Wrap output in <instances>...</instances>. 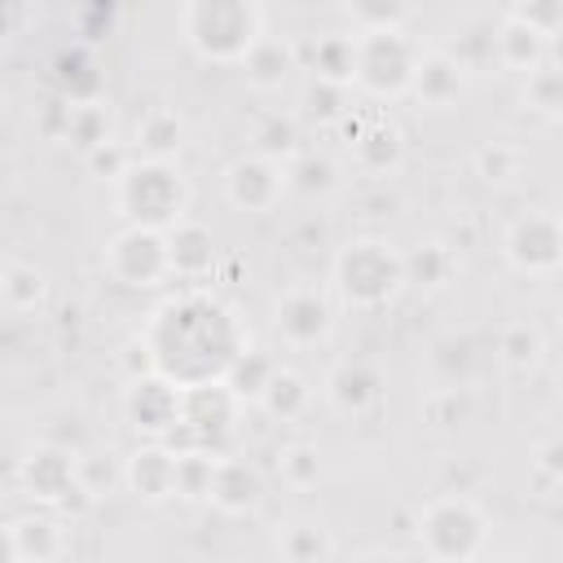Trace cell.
Here are the masks:
<instances>
[{
    "mask_svg": "<svg viewBox=\"0 0 563 563\" xmlns=\"http://www.w3.org/2000/svg\"><path fill=\"white\" fill-rule=\"evenodd\" d=\"M23 291L41 296V273L27 268V264H10V268H5V296H10L14 309H23Z\"/></svg>",
    "mask_w": 563,
    "mask_h": 563,
    "instance_id": "cell-6",
    "label": "cell"
},
{
    "mask_svg": "<svg viewBox=\"0 0 563 563\" xmlns=\"http://www.w3.org/2000/svg\"><path fill=\"white\" fill-rule=\"evenodd\" d=\"M189 45L216 62H246L264 41V10L251 0H198L181 14Z\"/></svg>",
    "mask_w": 563,
    "mask_h": 563,
    "instance_id": "cell-1",
    "label": "cell"
},
{
    "mask_svg": "<svg viewBox=\"0 0 563 563\" xmlns=\"http://www.w3.org/2000/svg\"><path fill=\"white\" fill-rule=\"evenodd\" d=\"M545 467L563 471V445H550V449H545Z\"/></svg>",
    "mask_w": 563,
    "mask_h": 563,
    "instance_id": "cell-7",
    "label": "cell"
},
{
    "mask_svg": "<svg viewBox=\"0 0 563 563\" xmlns=\"http://www.w3.org/2000/svg\"><path fill=\"white\" fill-rule=\"evenodd\" d=\"M246 67V76H251V84H260V89H273V84H282L287 80V71H291V49H282L277 41H260L255 45V54L242 62Z\"/></svg>",
    "mask_w": 563,
    "mask_h": 563,
    "instance_id": "cell-3",
    "label": "cell"
},
{
    "mask_svg": "<svg viewBox=\"0 0 563 563\" xmlns=\"http://www.w3.org/2000/svg\"><path fill=\"white\" fill-rule=\"evenodd\" d=\"M524 97H528L537 111H545V115H563V67L541 62L537 71H528Z\"/></svg>",
    "mask_w": 563,
    "mask_h": 563,
    "instance_id": "cell-4",
    "label": "cell"
},
{
    "mask_svg": "<svg viewBox=\"0 0 563 563\" xmlns=\"http://www.w3.org/2000/svg\"><path fill=\"white\" fill-rule=\"evenodd\" d=\"M497 49H502V62L524 67V71H537V67H541L545 36H541V32H532L524 19H515V14L506 10V14H502V23H497Z\"/></svg>",
    "mask_w": 563,
    "mask_h": 563,
    "instance_id": "cell-2",
    "label": "cell"
},
{
    "mask_svg": "<svg viewBox=\"0 0 563 563\" xmlns=\"http://www.w3.org/2000/svg\"><path fill=\"white\" fill-rule=\"evenodd\" d=\"M515 19H524L532 32H541L545 41H554L563 32V5H510Z\"/></svg>",
    "mask_w": 563,
    "mask_h": 563,
    "instance_id": "cell-5",
    "label": "cell"
}]
</instances>
